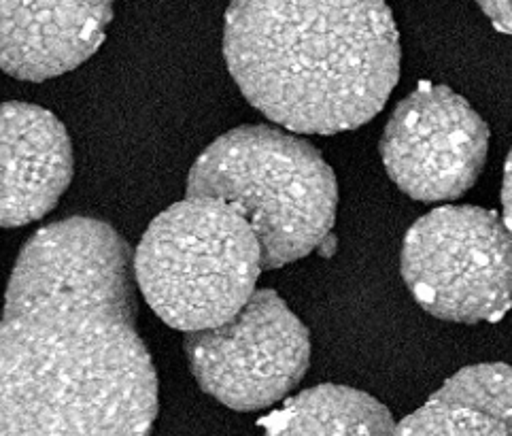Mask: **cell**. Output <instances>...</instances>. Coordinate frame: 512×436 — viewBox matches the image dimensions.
I'll return each instance as SVG.
<instances>
[{
    "instance_id": "8",
    "label": "cell",
    "mask_w": 512,
    "mask_h": 436,
    "mask_svg": "<svg viewBox=\"0 0 512 436\" xmlns=\"http://www.w3.org/2000/svg\"><path fill=\"white\" fill-rule=\"evenodd\" d=\"M73 143L37 105L0 103V228H17L58 205L73 181Z\"/></svg>"
},
{
    "instance_id": "7",
    "label": "cell",
    "mask_w": 512,
    "mask_h": 436,
    "mask_svg": "<svg viewBox=\"0 0 512 436\" xmlns=\"http://www.w3.org/2000/svg\"><path fill=\"white\" fill-rule=\"evenodd\" d=\"M379 149L389 179L406 196L449 203L481 177L489 126L449 86L419 83L391 113Z\"/></svg>"
},
{
    "instance_id": "10",
    "label": "cell",
    "mask_w": 512,
    "mask_h": 436,
    "mask_svg": "<svg viewBox=\"0 0 512 436\" xmlns=\"http://www.w3.org/2000/svg\"><path fill=\"white\" fill-rule=\"evenodd\" d=\"M394 436H512V366L462 368Z\"/></svg>"
},
{
    "instance_id": "12",
    "label": "cell",
    "mask_w": 512,
    "mask_h": 436,
    "mask_svg": "<svg viewBox=\"0 0 512 436\" xmlns=\"http://www.w3.org/2000/svg\"><path fill=\"white\" fill-rule=\"evenodd\" d=\"M479 9L500 32L512 35V3H481Z\"/></svg>"
},
{
    "instance_id": "4",
    "label": "cell",
    "mask_w": 512,
    "mask_h": 436,
    "mask_svg": "<svg viewBox=\"0 0 512 436\" xmlns=\"http://www.w3.org/2000/svg\"><path fill=\"white\" fill-rule=\"evenodd\" d=\"M132 271L153 313L192 334L241 313L264 266L258 237L241 213L215 198L187 196L149 224Z\"/></svg>"
},
{
    "instance_id": "1",
    "label": "cell",
    "mask_w": 512,
    "mask_h": 436,
    "mask_svg": "<svg viewBox=\"0 0 512 436\" xmlns=\"http://www.w3.org/2000/svg\"><path fill=\"white\" fill-rule=\"evenodd\" d=\"M134 283L130 245L107 222L32 234L0 315V436H151L158 373Z\"/></svg>"
},
{
    "instance_id": "9",
    "label": "cell",
    "mask_w": 512,
    "mask_h": 436,
    "mask_svg": "<svg viewBox=\"0 0 512 436\" xmlns=\"http://www.w3.org/2000/svg\"><path fill=\"white\" fill-rule=\"evenodd\" d=\"M111 22V3H0V71L24 81L75 71Z\"/></svg>"
},
{
    "instance_id": "13",
    "label": "cell",
    "mask_w": 512,
    "mask_h": 436,
    "mask_svg": "<svg viewBox=\"0 0 512 436\" xmlns=\"http://www.w3.org/2000/svg\"><path fill=\"white\" fill-rule=\"evenodd\" d=\"M502 205H504V222L512 232V149L506 160L504 183H502Z\"/></svg>"
},
{
    "instance_id": "11",
    "label": "cell",
    "mask_w": 512,
    "mask_h": 436,
    "mask_svg": "<svg viewBox=\"0 0 512 436\" xmlns=\"http://www.w3.org/2000/svg\"><path fill=\"white\" fill-rule=\"evenodd\" d=\"M264 436H394L391 411L370 394L347 385H317L270 413Z\"/></svg>"
},
{
    "instance_id": "5",
    "label": "cell",
    "mask_w": 512,
    "mask_h": 436,
    "mask_svg": "<svg viewBox=\"0 0 512 436\" xmlns=\"http://www.w3.org/2000/svg\"><path fill=\"white\" fill-rule=\"evenodd\" d=\"M402 277L438 320L500 322L512 307V232L496 211L434 209L406 232Z\"/></svg>"
},
{
    "instance_id": "6",
    "label": "cell",
    "mask_w": 512,
    "mask_h": 436,
    "mask_svg": "<svg viewBox=\"0 0 512 436\" xmlns=\"http://www.w3.org/2000/svg\"><path fill=\"white\" fill-rule=\"evenodd\" d=\"M185 354L200 388L234 411L283 400L311 364V334L272 290H255L224 326L187 334Z\"/></svg>"
},
{
    "instance_id": "2",
    "label": "cell",
    "mask_w": 512,
    "mask_h": 436,
    "mask_svg": "<svg viewBox=\"0 0 512 436\" xmlns=\"http://www.w3.org/2000/svg\"><path fill=\"white\" fill-rule=\"evenodd\" d=\"M224 56L249 103L298 134L368 124L400 77L398 28L383 3H234Z\"/></svg>"
},
{
    "instance_id": "3",
    "label": "cell",
    "mask_w": 512,
    "mask_h": 436,
    "mask_svg": "<svg viewBox=\"0 0 512 436\" xmlns=\"http://www.w3.org/2000/svg\"><path fill=\"white\" fill-rule=\"evenodd\" d=\"M187 196L215 198L243 215L264 271L321 249L332 237L338 183L309 141L270 126H241L213 141L187 175Z\"/></svg>"
}]
</instances>
